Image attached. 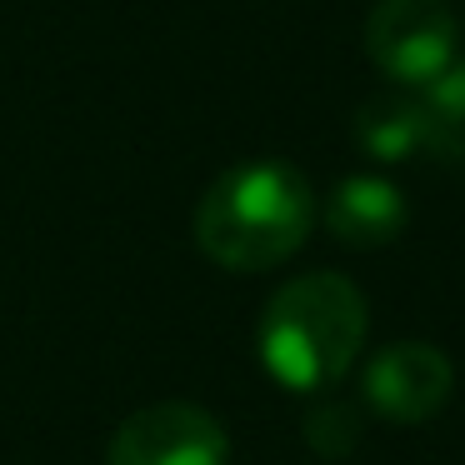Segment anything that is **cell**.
<instances>
[{"instance_id": "cell-1", "label": "cell", "mask_w": 465, "mask_h": 465, "mask_svg": "<svg viewBox=\"0 0 465 465\" xmlns=\"http://www.w3.org/2000/svg\"><path fill=\"white\" fill-rule=\"evenodd\" d=\"M315 225V195L285 161H245L215 175L195 205V245L221 271H271Z\"/></svg>"}, {"instance_id": "cell-2", "label": "cell", "mask_w": 465, "mask_h": 465, "mask_svg": "<svg viewBox=\"0 0 465 465\" xmlns=\"http://www.w3.org/2000/svg\"><path fill=\"white\" fill-rule=\"evenodd\" d=\"M365 325V295L345 275H295L261 315V361L285 391H325L355 365Z\"/></svg>"}, {"instance_id": "cell-3", "label": "cell", "mask_w": 465, "mask_h": 465, "mask_svg": "<svg viewBox=\"0 0 465 465\" xmlns=\"http://www.w3.org/2000/svg\"><path fill=\"white\" fill-rule=\"evenodd\" d=\"M455 15L445 0H375L365 15V55L385 81L420 91L455 61Z\"/></svg>"}, {"instance_id": "cell-4", "label": "cell", "mask_w": 465, "mask_h": 465, "mask_svg": "<svg viewBox=\"0 0 465 465\" xmlns=\"http://www.w3.org/2000/svg\"><path fill=\"white\" fill-rule=\"evenodd\" d=\"M231 435L205 405L165 401L145 405L105 445V465H225Z\"/></svg>"}, {"instance_id": "cell-5", "label": "cell", "mask_w": 465, "mask_h": 465, "mask_svg": "<svg viewBox=\"0 0 465 465\" xmlns=\"http://www.w3.org/2000/svg\"><path fill=\"white\" fill-rule=\"evenodd\" d=\"M455 365L445 351L425 341H401L371 355L365 365V401L381 420L395 425H420L450 401Z\"/></svg>"}, {"instance_id": "cell-6", "label": "cell", "mask_w": 465, "mask_h": 465, "mask_svg": "<svg viewBox=\"0 0 465 465\" xmlns=\"http://www.w3.org/2000/svg\"><path fill=\"white\" fill-rule=\"evenodd\" d=\"M411 221L405 191L385 175H345L325 201V231L351 251H381Z\"/></svg>"}, {"instance_id": "cell-7", "label": "cell", "mask_w": 465, "mask_h": 465, "mask_svg": "<svg viewBox=\"0 0 465 465\" xmlns=\"http://www.w3.org/2000/svg\"><path fill=\"white\" fill-rule=\"evenodd\" d=\"M355 141L371 161L405 165V161H435V131L420 95H375L355 115Z\"/></svg>"}, {"instance_id": "cell-8", "label": "cell", "mask_w": 465, "mask_h": 465, "mask_svg": "<svg viewBox=\"0 0 465 465\" xmlns=\"http://www.w3.org/2000/svg\"><path fill=\"white\" fill-rule=\"evenodd\" d=\"M420 105L430 115V131H435V155L440 161H460L465 155V61L455 55L430 85H420Z\"/></svg>"}]
</instances>
